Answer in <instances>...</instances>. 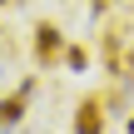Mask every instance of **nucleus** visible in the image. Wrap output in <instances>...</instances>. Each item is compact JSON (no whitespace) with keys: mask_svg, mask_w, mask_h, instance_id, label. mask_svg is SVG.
<instances>
[{"mask_svg":"<svg viewBox=\"0 0 134 134\" xmlns=\"http://www.w3.org/2000/svg\"><path fill=\"white\" fill-rule=\"evenodd\" d=\"M124 35H129V30H124L119 20L104 30V70H109V80H129L134 75V45Z\"/></svg>","mask_w":134,"mask_h":134,"instance_id":"f257e3e1","label":"nucleus"},{"mask_svg":"<svg viewBox=\"0 0 134 134\" xmlns=\"http://www.w3.org/2000/svg\"><path fill=\"white\" fill-rule=\"evenodd\" d=\"M65 30L55 25V20H40L35 25V40H30V55H35V65H45V70H55L60 60H65Z\"/></svg>","mask_w":134,"mask_h":134,"instance_id":"f03ea898","label":"nucleus"},{"mask_svg":"<svg viewBox=\"0 0 134 134\" xmlns=\"http://www.w3.org/2000/svg\"><path fill=\"white\" fill-rule=\"evenodd\" d=\"M35 90H40V80L35 75H25L5 99H0V129H15L20 119H25V109H30V99H35Z\"/></svg>","mask_w":134,"mask_h":134,"instance_id":"7ed1b4c3","label":"nucleus"},{"mask_svg":"<svg viewBox=\"0 0 134 134\" xmlns=\"http://www.w3.org/2000/svg\"><path fill=\"white\" fill-rule=\"evenodd\" d=\"M104 119H109V104H104V94H85V99L75 104V119H70V129H75V134H104Z\"/></svg>","mask_w":134,"mask_h":134,"instance_id":"20e7f679","label":"nucleus"},{"mask_svg":"<svg viewBox=\"0 0 134 134\" xmlns=\"http://www.w3.org/2000/svg\"><path fill=\"white\" fill-rule=\"evenodd\" d=\"M65 70L85 75V70H90V50H85V45H70V50H65Z\"/></svg>","mask_w":134,"mask_h":134,"instance_id":"39448f33","label":"nucleus"},{"mask_svg":"<svg viewBox=\"0 0 134 134\" xmlns=\"http://www.w3.org/2000/svg\"><path fill=\"white\" fill-rule=\"evenodd\" d=\"M5 65H10V40H5V30H0V85H5Z\"/></svg>","mask_w":134,"mask_h":134,"instance_id":"423d86ee","label":"nucleus"},{"mask_svg":"<svg viewBox=\"0 0 134 134\" xmlns=\"http://www.w3.org/2000/svg\"><path fill=\"white\" fill-rule=\"evenodd\" d=\"M109 5H119V0H90V20H99V15H104Z\"/></svg>","mask_w":134,"mask_h":134,"instance_id":"0eeeda50","label":"nucleus"},{"mask_svg":"<svg viewBox=\"0 0 134 134\" xmlns=\"http://www.w3.org/2000/svg\"><path fill=\"white\" fill-rule=\"evenodd\" d=\"M15 5H25V0H0V10H15Z\"/></svg>","mask_w":134,"mask_h":134,"instance_id":"6e6552de","label":"nucleus"},{"mask_svg":"<svg viewBox=\"0 0 134 134\" xmlns=\"http://www.w3.org/2000/svg\"><path fill=\"white\" fill-rule=\"evenodd\" d=\"M124 134H134V114H129V119H124Z\"/></svg>","mask_w":134,"mask_h":134,"instance_id":"1a4fd4ad","label":"nucleus"}]
</instances>
